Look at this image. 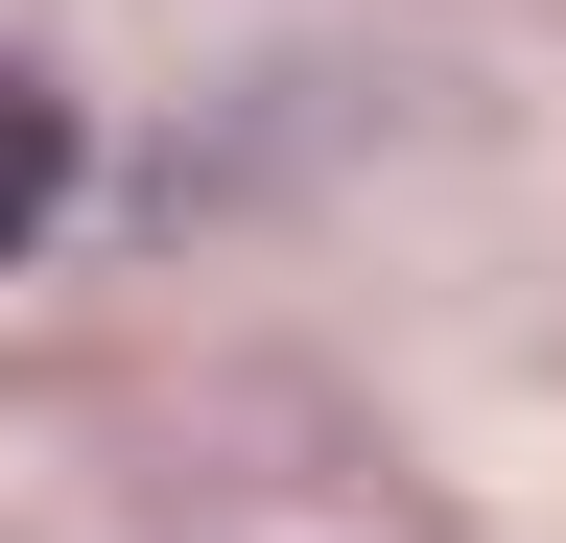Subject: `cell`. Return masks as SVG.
Here are the masks:
<instances>
[{"label":"cell","instance_id":"obj_1","mask_svg":"<svg viewBox=\"0 0 566 543\" xmlns=\"http://www.w3.org/2000/svg\"><path fill=\"white\" fill-rule=\"evenodd\" d=\"M48 213H71V95L24 72V48H0V260H24Z\"/></svg>","mask_w":566,"mask_h":543}]
</instances>
